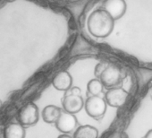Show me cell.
Listing matches in <instances>:
<instances>
[{
  "label": "cell",
  "mask_w": 152,
  "mask_h": 138,
  "mask_svg": "<svg viewBox=\"0 0 152 138\" xmlns=\"http://www.w3.org/2000/svg\"><path fill=\"white\" fill-rule=\"evenodd\" d=\"M25 129L20 123H12L8 125L4 131V138H24Z\"/></svg>",
  "instance_id": "8fae6325"
},
{
  "label": "cell",
  "mask_w": 152,
  "mask_h": 138,
  "mask_svg": "<svg viewBox=\"0 0 152 138\" xmlns=\"http://www.w3.org/2000/svg\"><path fill=\"white\" fill-rule=\"evenodd\" d=\"M1 106H2V101H1V100H0V108H1Z\"/></svg>",
  "instance_id": "2e32d148"
},
{
  "label": "cell",
  "mask_w": 152,
  "mask_h": 138,
  "mask_svg": "<svg viewBox=\"0 0 152 138\" xmlns=\"http://www.w3.org/2000/svg\"><path fill=\"white\" fill-rule=\"evenodd\" d=\"M39 121V109L36 104L31 102L23 106L18 112V122L23 126H31Z\"/></svg>",
  "instance_id": "277c9868"
},
{
  "label": "cell",
  "mask_w": 152,
  "mask_h": 138,
  "mask_svg": "<svg viewBox=\"0 0 152 138\" xmlns=\"http://www.w3.org/2000/svg\"><path fill=\"white\" fill-rule=\"evenodd\" d=\"M72 79L71 75L67 71H61L59 72L53 79L52 84L53 86L58 91H68L72 86Z\"/></svg>",
  "instance_id": "9c48e42d"
},
{
  "label": "cell",
  "mask_w": 152,
  "mask_h": 138,
  "mask_svg": "<svg viewBox=\"0 0 152 138\" xmlns=\"http://www.w3.org/2000/svg\"><path fill=\"white\" fill-rule=\"evenodd\" d=\"M115 20L106 11L98 9L91 13L88 19V30L94 37L106 38L114 30Z\"/></svg>",
  "instance_id": "6da1fadb"
},
{
  "label": "cell",
  "mask_w": 152,
  "mask_h": 138,
  "mask_svg": "<svg viewBox=\"0 0 152 138\" xmlns=\"http://www.w3.org/2000/svg\"><path fill=\"white\" fill-rule=\"evenodd\" d=\"M61 113L60 108L55 105H48L42 110V119L48 124H56Z\"/></svg>",
  "instance_id": "30bf717a"
},
{
  "label": "cell",
  "mask_w": 152,
  "mask_h": 138,
  "mask_svg": "<svg viewBox=\"0 0 152 138\" xmlns=\"http://www.w3.org/2000/svg\"><path fill=\"white\" fill-rule=\"evenodd\" d=\"M102 84L107 88H112L119 84L121 81V71L115 65H107L99 75Z\"/></svg>",
  "instance_id": "7a4b0ae2"
},
{
  "label": "cell",
  "mask_w": 152,
  "mask_h": 138,
  "mask_svg": "<svg viewBox=\"0 0 152 138\" xmlns=\"http://www.w3.org/2000/svg\"><path fill=\"white\" fill-rule=\"evenodd\" d=\"M104 6L105 10L114 20L120 19L126 11V3L124 0H106Z\"/></svg>",
  "instance_id": "52a82bcc"
},
{
  "label": "cell",
  "mask_w": 152,
  "mask_h": 138,
  "mask_svg": "<svg viewBox=\"0 0 152 138\" xmlns=\"http://www.w3.org/2000/svg\"><path fill=\"white\" fill-rule=\"evenodd\" d=\"M103 84L99 79H91L87 84V90L92 96H99V94L103 90Z\"/></svg>",
  "instance_id": "4fadbf2b"
},
{
  "label": "cell",
  "mask_w": 152,
  "mask_h": 138,
  "mask_svg": "<svg viewBox=\"0 0 152 138\" xmlns=\"http://www.w3.org/2000/svg\"><path fill=\"white\" fill-rule=\"evenodd\" d=\"M76 126H77V118L75 117L74 114H71L66 111L62 112L56 122V127L63 134L71 133Z\"/></svg>",
  "instance_id": "8992f818"
},
{
  "label": "cell",
  "mask_w": 152,
  "mask_h": 138,
  "mask_svg": "<svg viewBox=\"0 0 152 138\" xmlns=\"http://www.w3.org/2000/svg\"><path fill=\"white\" fill-rule=\"evenodd\" d=\"M57 138H72V137H71L70 135H68V134H63L59 135Z\"/></svg>",
  "instance_id": "9a60e30c"
},
{
  "label": "cell",
  "mask_w": 152,
  "mask_h": 138,
  "mask_svg": "<svg viewBox=\"0 0 152 138\" xmlns=\"http://www.w3.org/2000/svg\"><path fill=\"white\" fill-rule=\"evenodd\" d=\"M144 138H152V129H150V130H148L147 132V134H146Z\"/></svg>",
  "instance_id": "5bb4252c"
},
{
  "label": "cell",
  "mask_w": 152,
  "mask_h": 138,
  "mask_svg": "<svg viewBox=\"0 0 152 138\" xmlns=\"http://www.w3.org/2000/svg\"><path fill=\"white\" fill-rule=\"evenodd\" d=\"M84 107L87 114L91 117L98 119L105 115L107 110V102L99 96H91L87 99Z\"/></svg>",
  "instance_id": "3957f363"
},
{
  "label": "cell",
  "mask_w": 152,
  "mask_h": 138,
  "mask_svg": "<svg viewBox=\"0 0 152 138\" xmlns=\"http://www.w3.org/2000/svg\"><path fill=\"white\" fill-rule=\"evenodd\" d=\"M62 105L64 111L71 114H76L83 108L84 103L81 96L71 94L68 96H64L62 101Z\"/></svg>",
  "instance_id": "ba28073f"
},
{
  "label": "cell",
  "mask_w": 152,
  "mask_h": 138,
  "mask_svg": "<svg viewBox=\"0 0 152 138\" xmlns=\"http://www.w3.org/2000/svg\"><path fill=\"white\" fill-rule=\"evenodd\" d=\"M99 131L96 127L85 125L79 126L74 132L72 138H98Z\"/></svg>",
  "instance_id": "7c38bea8"
},
{
  "label": "cell",
  "mask_w": 152,
  "mask_h": 138,
  "mask_svg": "<svg viewBox=\"0 0 152 138\" xmlns=\"http://www.w3.org/2000/svg\"><path fill=\"white\" fill-rule=\"evenodd\" d=\"M129 93L121 88H113L108 90L105 94L107 104L113 108H120L124 106L127 101Z\"/></svg>",
  "instance_id": "5b68a950"
}]
</instances>
